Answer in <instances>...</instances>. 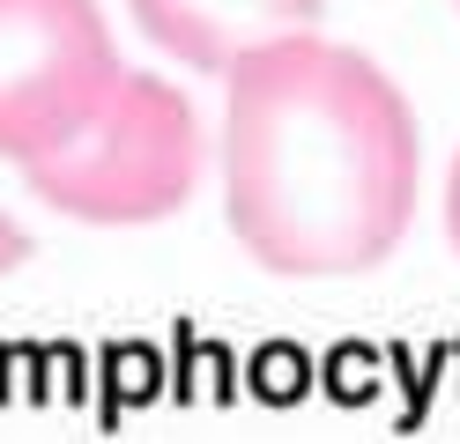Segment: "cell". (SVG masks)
Wrapping results in <instances>:
<instances>
[{"label": "cell", "instance_id": "cell-2", "mask_svg": "<svg viewBox=\"0 0 460 444\" xmlns=\"http://www.w3.org/2000/svg\"><path fill=\"white\" fill-rule=\"evenodd\" d=\"M22 170H31V193L75 222H164L200 186V118L164 74H119L111 97L90 111V126Z\"/></svg>", "mask_w": 460, "mask_h": 444}, {"label": "cell", "instance_id": "cell-3", "mask_svg": "<svg viewBox=\"0 0 460 444\" xmlns=\"http://www.w3.org/2000/svg\"><path fill=\"white\" fill-rule=\"evenodd\" d=\"M119 74L97 0H0V156H52L90 126Z\"/></svg>", "mask_w": 460, "mask_h": 444}, {"label": "cell", "instance_id": "cell-1", "mask_svg": "<svg viewBox=\"0 0 460 444\" xmlns=\"http://www.w3.org/2000/svg\"><path fill=\"white\" fill-rule=\"evenodd\" d=\"M223 207L268 274H364L416 215V118L364 52L297 38L223 74Z\"/></svg>", "mask_w": 460, "mask_h": 444}, {"label": "cell", "instance_id": "cell-6", "mask_svg": "<svg viewBox=\"0 0 460 444\" xmlns=\"http://www.w3.org/2000/svg\"><path fill=\"white\" fill-rule=\"evenodd\" d=\"M446 237H453V252H460V156H453V178H446Z\"/></svg>", "mask_w": 460, "mask_h": 444}, {"label": "cell", "instance_id": "cell-4", "mask_svg": "<svg viewBox=\"0 0 460 444\" xmlns=\"http://www.w3.org/2000/svg\"><path fill=\"white\" fill-rule=\"evenodd\" d=\"M149 45L186 59L200 74H230L252 45L297 38L320 22V0H127Z\"/></svg>", "mask_w": 460, "mask_h": 444}, {"label": "cell", "instance_id": "cell-5", "mask_svg": "<svg viewBox=\"0 0 460 444\" xmlns=\"http://www.w3.org/2000/svg\"><path fill=\"white\" fill-rule=\"evenodd\" d=\"M22 259H31V230H22L8 207H0V274H15Z\"/></svg>", "mask_w": 460, "mask_h": 444}]
</instances>
